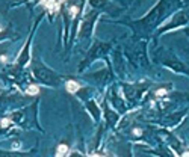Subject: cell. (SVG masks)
<instances>
[{"label":"cell","instance_id":"obj_1","mask_svg":"<svg viewBox=\"0 0 189 157\" xmlns=\"http://www.w3.org/2000/svg\"><path fill=\"white\" fill-rule=\"evenodd\" d=\"M42 5H44V8L46 9H49L51 14H55V12H58L59 9H61V2H42Z\"/></svg>","mask_w":189,"mask_h":157},{"label":"cell","instance_id":"obj_2","mask_svg":"<svg viewBox=\"0 0 189 157\" xmlns=\"http://www.w3.org/2000/svg\"><path fill=\"white\" fill-rule=\"evenodd\" d=\"M65 88H67V91H68L70 94H76V92L80 89V85H79L76 80H68L67 85H65Z\"/></svg>","mask_w":189,"mask_h":157},{"label":"cell","instance_id":"obj_3","mask_svg":"<svg viewBox=\"0 0 189 157\" xmlns=\"http://www.w3.org/2000/svg\"><path fill=\"white\" fill-rule=\"evenodd\" d=\"M67 151H68V146L67 145H59L58 146V153H56V157H64L65 154H67Z\"/></svg>","mask_w":189,"mask_h":157},{"label":"cell","instance_id":"obj_4","mask_svg":"<svg viewBox=\"0 0 189 157\" xmlns=\"http://www.w3.org/2000/svg\"><path fill=\"white\" fill-rule=\"evenodd\" d=\"M26 92H28L29 95H37V94L39 92V88H38V86H35V85H30Z\"/></svg>","mask_w":189,"mask_h":157},{"label":"cell","instance_id":"obj_5","mask_svg":"<svg viewBox=\"0 0 189 157\" xmlns=\"http://www.w3.org/2000/svg\"><path fill=\"white\" fill-rule=\"evenodd\" d=\"M11 124V119H8V118H3L2 119V127H8Z\"/></svg>","mask_w":189,"mask_h":157},{"label":"cell","instance_id":"obj_6","mask_svg":"<svg viewBox=\"0 0 189 157\" xmlns=\"http://www.w3.org/2000/svg\"><path fill=\"white\" fill-rule=\"evenodd\" d=\"M165 92H166L165 89H159V91L156 92V95H157V97H162V95H165Z\"/></svg>","mask_w":189,"mask_h":157},{"label":"cell","instance_id":"obj_7","mask_svg":"<svg viewBox=\"0 0 189 157\" xmlns=\"http://www.w3.org/2000/svg\"><path fill=\"white\" fill-rule=\"evenodd\" d=\"M77 12V8H71V15H74Z\"/></svg>","mask_w":189,"mask_h":157},{"label":"cell","instance_id":"obj_8","mask_svg":"<svg viewBox=\"0 0 189 157\" xmlns=\"http://www.w3.org/2000/svg\"><path fill=\"white\" fill-rule=\"evenodd\" d=\"M182 157H189V151H186V153H183V156Z\"/></svg>","mask_w":189,"mask_h":157}]
</instances>
